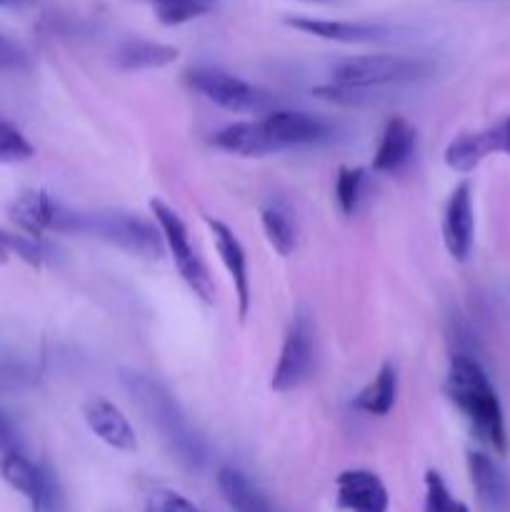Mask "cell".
<instances>
[{
	"label": "cell",
	"instance_id": "cell-3",
	"mask_svg": "<svg viewBox=\"0 0 510 512\" xmlns=\"http://www.w3.org/2000/svg\"><path fill=\"white\" fill-rule=\"evenodd\" d=\"M150 213H153L155 223H158L165 248L173 255V263L175 268H178L180 278H183L185 285L193 290L195 298L203 300L205 305H213L215 283L213 278H210L205 263L200 260L198 250L193 248V240H190V233L188 228H185L183 218H180L168 203H163V200L158 198L150 200Z\"/></svg>",
	"mask_w": 510,
	"mask_h": 512
},
{
	"label": "cell",
	"instance_id": "cell-34",
	"mask_svg": "<svg viewBox=\"0 0 510 512\" xmlns=\"http://www.w3.org/2000/svg\"><path fill=\"white\" fill-rule=\"evenodd\" d=\"M30 3V0H0V5H5V8H13V5H25Z\"/></svg>",
	"mask_w": 510,
	"mask_h": 512
},
{
	"label": "cell",
	"instance_id": "cell-17",
	"mask_svg": "<svg viewBox=\"0 0 510 512\" xmlns=\"http://www.w3.org/2000/svg\"><path fill=\"white\" fill-rule=\"evenodd\" d=\"M213 145L225 153L243 155V158H260V155L280 150L278 143L270 138L263 120H238V123L225 125L215 133Z\"/></svg>",
	"mask_w": 510,
	"mask_h": 512
},
{
	"label": "cell",
	"instance_id": "cell-6",
	"mask_svg": "<svg viewBox=\"0 0 510 512\" xmlns=\"http://www.w3.org/2000/svg\"><path fill=\"white\" fill-rule=\"evenodd\" d=\"M8 213L20 230L38 240L45 233H85V213L65 208L45 190H23Z\"/></svg>",
	"mask_w": 510,
	"mask_h": 512
},
{
	"label": "cell",
	"instance_id": "cell-11",
	"mask_svg": "<svg viewBox=\"0 0 510 512\" xmlns=\"http://www.w3.org/2000/svg\"><path fill=\"white\" fill-rule=\"evenodd\" d=\"M335 503L348 512H388V488L375 473L363 468L343 470L335 480Z\"/></svg>",
	"mask_w": 510,
	"mask_h": 512
},
{
	"label": "cell",
	"instance_id": "cell-9",
	"mask_svg": "<svg viewBox=\"0 0 510 512\" xmlns=\"http://www.w3.org/2000/svg\"><path fill=\"white\" fill-rule=\"evenodd\" d=\"M313 335V320H310V315L305 310H298L293 323H290L288 333H285L280 358L273 370V380H270V388L275 393H290V390H295L308 378L315 353Z\"/></svg>",
	"mask_w": 510,
	"mask_h": 512
},
{
	"label": "cell",
	"instance_id": "cell-23",
	"mask_svg": "<svg viewBox=\"0 0 510 512\" xmlns=\"http://www.w3.org/2000/svg\"><path fill=\"white\" fill-rule=\"evenodd\" d=\"M260 223H263L265 238L273 245L275 253L288 258L295 250V245H298V230H295V223L288 210L280 208V205H268L260 213Z\"/></svg>",
	"mask_w": 510,
	"mask_h": 512
},
{
	"label": "cell",
	"instance_id": "cell-27",
	"mask_svg": "<svg viewBox=\"0 0 510 512\" xmlns=\"http://www.w3.org/2000/svg\"><path fill=\"white\" fill-rule=\"evenodd\" d=\"M365 170L363 168H340L335 175V200L343 215H353L363 200Z\"/></svg>",
	"mask_w": 510,
	"mask_h": 512
},
{
	"label": "cell",
	"instance_id": "cell-26",
	"mask_svg": "<svg viewBox=\"0 0 510 512\" xmlns=\"http://www.w3.org/2000/svg\"><path fill=\"white\" fill-rule=\"evenodd\" d=\"M10 255H15V258L25 260L30 265H43L45 258H48V253H45L43 243L38 238H33V235L5 233L0 228V265L8 263Z\"/></svg>",
	"mask_w": 510,
	"mask_h": 512
},
{
	"label": "cell",
	"instance_id": "cell-13",
	"mask_svg": "<svg viewBox=\"0 0 510 512\" xmlns=\"http://www.w3.org/2000/svg\"><path fill=\"white\" fill-rule=\"evenodd\" d=\"M210 235H213V245L220 255V263L228 270L230 280L235 285V295H238V313L240 318H248L250 310V278H248V258H245L243 243L238 240V235L228 228L225 223L215 218H205Z\"/></svg>",
	"mask_w": 510,
	"mask_h": 512
},
{
	"label": "cell",
	"instance_id": "cell-33",
	"mask_svg": "<svg viewBox=\"0 0 510 512\" xmlns=\"http://www.w3.org/2000/svg\"><path fill=\"white\" fill-rule=\"evenodd\" d=\"M498 128V138H500V153L510 155V118H505L503 123L495 125Z\"/></svg>",
	"mask_w": 510,
	"mask_h": 512
},
{
	"label": "cell",
	"instance_id": "cell-25",
	"mask_svg": "<svg viewBox=\"0 0 510 512\" xmlns=\"http://www.w3.org/2000/svg\"><path fill=\"white\" fill-rule=\"evenodd\" d=\"M155 10V18L163 25H183L190 20L208 15L218 0H148Z\"/></svg>",
	"mask_w": 510,
	"mask_h": 512
},
{
	"label": "cell",
	"instance_id": "cell-16",
	"mask_svg": "<svg viewBox=\"0 0 510 512\" xmlns=\"http://www.w3.org/2000/svg\"><path fill=\"white\" fill-rule=\"evenodd\" d=\"M418 133L405 118H390L375 148L373 168L378 173H398L413 160Z\"/></svg>",
	"mask_w": 510,
	"mask_h": 512
},
{
	"label": "cell",
	"instance_id": "cell-19",
	"mask_svg": "<svg viewBox=\"0 0 510 512\" xmlns=\"http://www.w3.org/2000/svg\"><path fill=\"white\" fill-rule=\"evenodd\" d=\"M468 470L480 505L490 512L503 510L508 503V480H505L503 470L495 465V460L473 450V453H468Z\"/></svg>",
	"mask_w": 510,
	"mask_h": 512
},
{
	"label": "cell",
	"instance_id": "cell-24",
	"mask_svg": "<svg viewBox=\"0 0 510 512\" xmlns=\"http://www.w3.org/2000/svg\"><path fill=\"white\" fill-rule=\"evenodd\" d=\"M380 90L383 88H363V85H345L333 80V83L313 88V95L333 105H343V108H370L385 98V93H380Z\"/></svg>",
	"mask_w": 510,
	"mask_h": 512
},
{
	"label": "cell",
	"instance_id": "cell-28",
	"mask_svg": "<svg viewBox=\"0 0 510 512\" xmlns=\"http://www.w3.org/2000/svg\"><path fill=\"white\" fill-rule=\"evenodd\" d=\"M35 155L33 143L10 120L0 118V163H25Z\"/></svg>",
	"mask_w": 510,
	"mask_h": 512
},
{
	"label": "cell",
	"instance_id": "cell-8",
	"mask_svg": "<svg viewBox=\"0 0 510 512\" xmlns=\"http://www.w3.org/2000/svg\"><path fill=\"white\" fill-rule=\"evenodd\" d=\"M85 233L98 235L143 258H158L165 248L160 228L155 230L153 225L130 213H85Z\"/></svg>",
	"mask_w": 510,
	"mask_h": 512
},
{
	"label": "cell",
	"instance_id": "cell-14",
	"mask_svg": "<svg viewBox=\"0 0 510 512\" xmlns=\"http://www.w3.org/2000/svg\"><path fill=\"white\" fill-rule=\"evenodd\" d=\"M83 418L88 423L90 433L98 435L113 450H120V453H133V450H138V438H135L133 425L120 413L118 405H113L110 400H88L83 408Z\"/></svg>",
	"mask_w": 510,
	"mask_h": 512
},
{
	"label": "cell",
	"instance_id": "cell-15",
	"mask_svg": "<svg viewBox=\"0 0 510 512\" xmlns=\"http://www.w3.org/2000/svg\"><path fill=\"white\" fill-rule=\"evenodd\" d=\"M288 25L303 33L335 43H380L393 35L388 25L350 23V20H320V18H288Z\"/></svg>",
	"mask_w": 510,
	"mask_h": 512
},
{
	"label": "cell",
	"instance_id": "cell-2",
	"mask_svg": "<svg viewBox=\"0 0 510 512\" xmlns=\"http://www.w3.org/2000/svg\"><path fill=\"white\" fill-rule=\"evenodd\" d=\"M123 385L133 395L135 403L140 405L150 425L158 430L160 438L178 455V460H183L188 468H200L205 455L203 443L193 433V428L188 425L185 415L180 413L175 400L155 380H150L143 373H123Z\"/></svg>",
	"mask_w": 510,
	"mask_h": 512
},
{
	"label": "cell",
	"instance_id": "cell-4",
	"mask_svg": "<svg viewBox=\"0 0 510 512\" xmlns=\"http://www.w3.org/2000/svg\"><path fill=\"white\" fill-rule=\"evenodd\" d=\"M433 63L428 58L413 55H358V58L340 60L333 65V80L345 85H363V88H388V85L415 83L428 78Z\"/></svg>",
	"mask_w": 510,
	"mask_h": 512
},
{
	"label": "cell",
	"instance_id": "cell-10",
	"mask_svg": "<svg viewBox=\"0 0 510 512\" xmlns=\"http://www.w3.org/2000/svg\"><path fill=\"white\" fill-rule=\"evenodd\" d=\"M443 243L455 260H468L475 243V205L473 185L468 180L455 185L443 215Z\"/></svg>",
	"mask_w": 510,
	"mask_h": 512
},
{
	"label": "cell",
	"instance_id": "cell-22",
	"mask_svg": "<svg viewBox=\"0 0 510 512\" xmlns=\"http://www.w3.org/2000/svg\"><path fill=\"white\" fill-rule=\"evenodd\" d=\"M395 398H398V373L390 363L380 365L375 378L355 395V410L368 415H388L393 410Z\"/></svg>",
	"mask_w": 510,
	"mask_h": 512
},
{
	"label": "cell",
	"instance_id": "cell-5",
	"mask_svg": "<svg viewBox=\"0 0 510 512\" xmlns=\"http://www.w3.org/2000/svg\"><path fill=\"white\" fill-rule=\"evenodd\" d=\"M188 83L203 98L220 105L223 110H230V113H265L273 105V95L255 88L238 75L228 73V70L208 68V65L190 68Z\"/></svg>",
	"mask_w": 510,
	"mask_h": 512
},
{
	"label": "cell",
	"instance_id": "cell-29",
	"mask_svg": "<svg viewBox=\"0 0 510 512\" xmlns=\"http://www.w3.org/2000/svg\"><path fill=\"white\" fill-rule=\"evenodd\" d=\"M425 512H470L468 505L455 500L438 470L425 473Z\"/></svg>",
	"mask_w": 510,
	"mask_h": 512
},
{
	"label": "cell",
	"instance_id": "cell-18",
	"mask_svg": "<svg viewBox=\"0 0 510 512\" xmlns=\"http://www.w3.org/2000/svg\"><path fill=\"white\" fill-rule=\"evenodd\" d=\"M500 153L498 128L480 130V133H463L445 148V165L455 173H473L488 155Z\"/></svg>",
	"mask_w": 510,
	"mask_h": 512
},
{
	"label": "cell",
	"instance_id": "cell-32",
	"mask_svg": "<svg viewBox=\"0 0 510 512\" xmlns=\"http://www.w3.org/2000/svg\"><path fill=\"white\" fill-rule=\"evenodd\" d=\"M10 450H18V440H15V433L8 420L0 415V455L10 453Z\"/></svg>",
	"mask_w": 510,
	"mask_h": 512
},
{
	"label": "cell",
	"instance_id": "cell-1",
	"mask_svg": "<svg viewBox=\"0 0 510 512\" xmlns=\"http://www.w3.org/2000/svg\"><path fill=\"white\" fill-rule=\"evenodd\" d=\"M445 393L450 403L463 413L473 433L483 443H488L495 453L503 455L508 450V430H505L503 408H500L498 393L493 383L480 368V363L470 355H453L445 380Z\"/></svg>",
	"mask_w": 510,
	"mask_h": 512
},
{
	"label": "cell",
	"instance_id": "cell-7",
	"mask_svg": "<svg viewBox=\"0 0 510 512\" xmlns=\"http://www.w3.org/2000/svg\"><path fill=\"white\" fill-rule=\"evenodd\" d=\"M0 478L28 500L33 512H65L63 490L53 470L35 465L20 450L0 455Z\"/></svg>",
	"mask_w": 510,
	"mask_h": 512
},
{
	"label": "cell",
	"instance_id": "cell-35",
	"mask_svg": "<svg viewBox=\"0 0 510 512\" xmlns=\"http://www.w3.org/2000/svg\"><path fill=\"white\" fill-rule=\"evenodd\" d=\"M305 3H338V0H305Z\"/></svg>",
	"mask_w": 510,
	"mask_h": 512
},
{
	"label": "cell",
	"instance_id": "cell-31",
	"mask_svg": "<svg viewBox=\"0 0 510 512\" xmlns=\"http://www.w3.org/2000/svg\"><path fill=\"white\" fill-rule=\"evenodd\" d=\"M30 65L28 50L13 38L0 35V70H25Z\"/></svg>",
	"mask_w": 510,
	"mask_h": 512
},
{
	"label": "cell",
	"instance_id": "cell-12",
	"mask_svg": "<svg viewBox=\"0 0 510 512\" xmlns=\"http://www.w3.org/2000/svg\"><path fill=\"white\" fill-rule=\"evenodd\" d=\"M265 128H268L270 138L278 143V148H288V145H315L323 143L333 135L330 125L323 118L310 113H300V110H268L263 118Z\"/></svg>",
	"mask_w": 510,
	"mask_h": 512
},
{
	"label": "cell",
	"instance_id": "cell-30",
	"mask_svg": "<svg viewBox=\"0 0 510 512\" xmlns=\"http://www.w3.org/2000/svg\"><path fill=\"white\" fill-rule=\"evenodd\" d=\"M145 512H203L175 490H153L145 500Z\"/></svg>",
	"mask_w": 510,
	"mask_h": 512
},
{
	"label": "cell",
	"instance_id": "cell-21",
	"mask_svg": "<svg viewBox=\"0 0 510 512\" xmlns=\"http://www.w3.org/2000/svg\"><path fill=\"white\" fill-rule=\"evenodd\" d=\"M178 60V48L165 43H155V40H125L115 53V63L123 70H150V68H165V65Z\"/></svg>",
	"mask_w": 510,
	"mask_h": 512
},
{
	"label": "cell",
	"instance_id": "cell-20",
	"mask_svg": "<svg viewBox=\"0 0 510 512\" xmlns=\"http://www.w3.org/2000/svg\"><path fill=\"white\" fill-rule=\"evenodd\" d=\"M218 488L225 503L235 512H275L273 503L260 493L258 485L235 468H223L218 473Z\"/></svg>",
	"mask_w": 510,
	"mask_h": 512
}]
</instances>
